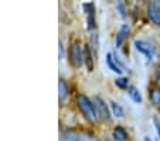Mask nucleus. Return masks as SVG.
Returning a JSON list of instances; mask_svg holds the SVG:
<instances>
[{
	"mask_svg": "<svg viewBox=\"0 0 160 141\" xmlns=\"http://www.w3.org/2000/svg\"><path fill=\"white\" fill-rule=\"evenodd\" d=\"M77 104H78L81 113L84 114V117L89 121V123H95L98 120V114H97V108H95L94 101L89 97L84 94H79L77 97Z\"/></svg>",
	"mask_w": 160,
	"mask_h": 141,
	"instance_id": "obj_1",
	"label": "nucleus"
},
{
	"mask_svg": "<svg viewBox=\"0 0 160 141\" xmlns=\"http://www.w3.org/2000/svg\"><path fill=\"white\" fill-rule=\"evenodd\" d=\"M68 58H70V64L74 67H79L84 62V50L81 49V44L78 41L72 43L68 50Z\"/></svg>",
	"mask_w": 160,
	"mask_h": 141,
	"instance_id": "obj_2",
	"label": "nucleus"
},
{
	"mask_svg": "<svg viewBox=\"0 0 160 141\" xmlns=\"http://www.w3.org/2000/svg\"><path fill=\"white\" fill-rule=\"evenodd\" d=\"M94 104L95 108H97V114H98V118L103 120V121H111V110H109L108 104L105 103V100L101 97H94Z\"/></svg>",
	"mask_w": 160,
	"mask_h": 141,
	"instance_id": "obj_3",
	"label": "nucleus"
},
{
	"mask_svg": "<svg viewBox=\"0 0 160 141\" xmlns=\"http://www.w3.org/2000/svg\"><path fill=\"white\" fill-rule=\"evenodd\" d=\"M61 141H98V140L94 137H89L87 134H81V133L67 131L61 135Z\"/></svg>",
	"mask_w": 160,
	"mask_h": 141,
	"instance_id": "obj_4",
	"label": "nucleus"
},
{
	"mask_svg": "<svg viewBox=\"0 0 160 141\" xmlns=\"http://www.w3.org/2000/svg\"><path fill=\"white\" fill-rule=\"evenodd\" d=\"M148 16L157 27H160V0H157V2H152V3L149 4Z\"/></svg>",
	"mask_w": 160,
	"mask_h": 141,
	"instance_id": "obj_5",
	"label": "nucleus"
},
{
	"mask_svg": "<svg viewBox=\"0 0 160 141\" xmlns=\"http://www.w3.org/2000/svg\"><path fill=\"white\" fill-rule=\"evenodd\" d=\"M135 47H136V50H138V52H140L142 54H145L149 60H152V58L154 57L153 46H152V44H149L148 41H145V40H136V41H135Z\"/></svg>",
	"mask_w": 160,
	"mask_h": 141,
	"instance_id": "obj_6",
	"label": "nucleus"
},
{
	"mask_svg": "<svg viewBox=\"0 0 160 141\" xmlns=\"http://www.w3.org/2000/svg\"><path fill=\"white\" fill-rule=\"evenodd\" d=\"M82 7L88 14V29L92 30V29H95V6L94 3H85Z\"/></svg>",
	"mask_w": 160,
	"mask_h": 141,
	"instance_id": "obj_7",
	"label": "nucleus"
},
{
	"mask_svg": "<svg viewBox=\"0 0 160 141\" xmlns=\"http://www.w3.org/2000/svg\"><path fill=\"white\" fill-rule=\"evenodd\" d=\"M68 93H70V89H68L67 81L64 79H60V81H58V98H60V101L65 100Z\"/></svg>",
	"mask_w": 160,
	"mask_h": 141,
	"instance_id": "obj_8",
	"label": "nucleus"
},
{
	"mask_svg": "<svg viewBox=\"0 0 160 141\" xmlns=\"http://www.w3.org/2000/svg\"><path fill=\"white\" fill-rule=\"evenodd\" d=\"M84 63H85V66H87L88 71L94 70V58H92V54H91L89 46L84 47Z\"/></svg>",
	"mask_w": 160,
	"mask_h": 141,
	"instance_id": "obj_9",
	"label": "nucleus"
},
{
	"mask_svg": "<svg viewBox=\"0 0 160 141\" xmlns=\"http://www.w3.org/2000/svg\"><path fill=\"white\" fill-rule=\"evenodd\" d=\"M106 64H108V67L111 68L113 73L121 74L122 71H123V70H122V68L118 66V63L115 62V58H113V54H112V53H108V54H106Z\"/></svg>",
	"mask_w": 160,
	"mask_h": 141,
	"instance_id": "obj_10",
	"label": "nucleus"
},
{
	"mask_svg": "<svg viewBox=\"0 0 160 141\" xmlns=\"http://www.w3.org/2000/svg\"><path fill=\"white\" fill-rule=\"evenodd\" d=\"M112 138L115 141H126L128 140V133L123 127H116L112 131Z\"/></svg>",
	"mask_w": 160,
	"mask_h": 141,
	"instance_id": "obj_11",
	"label": "nucleus"
},
{
	"mask_svg": "<svg viewBox=\"0 0 160 141\" xmlns=\"http://www.w3.org/2000/svg\"><path fill=\"white\" fill-rule=\"evenodd\" d=\"M129 26L128 24H123L121 27V30H119V33H118V36H116V47H121L122 46V43H123V40H125V37L128 36V33H129Z\"/></svg>",
	"mask_w": 160,
	"mask_h": 141,
	"instance_id": "obj_12",
	"label": "nucleus"
},
{
	"mask_svg": "<svg viewBox=\"0 0 160 141\" xmlns=\"http://www.w3.org/2000/svg\"><path fill=\"white\" fill-rule=\"evenodd\" d=\"M109 107H111V113L113 114L115 117H118V118H122V117H123V114H125L123 108H122L116 101L111 100V101H109Z\"/></svg>",
	"mask_w": 160,
	"mask_h": 141,
	"instance_id": "obj_13",
	"label": "nucleus"
},
{
	"mask_svg": "<svg viewBox=\"0 0 160 141\" xmlns=\"http://www.w3.org/2000/svg\"><path fill=\"white\" fill-rule=\"evenodd\" d=\"M128 93H129L130 98H132L135 103H142V94H140V91L138 89H136L135 86H129V89H128Z\"/></svg>",
	"mask_w": 160,
	"mask_h": 141,
	"instance_id": "obj_14",
	"label": "nucleus"
},
{
	"mask_svg": "<svg viewBox=\"0 0 160 141\" xmlns=\"http://www.w3.org/2000/svg\"><path fill=\"white\" fill-rule=\"evenodd\" d=\"M150 101L153 103V106L156 107H160V89L154 87V89H150Z\"/></svg>",
	"mask_w": 160,
	"mask_h": 141,
	"instance_id": "obj_15",
	"label": "nucleus"
},
{
	"mask_svg": "<svg viewBox=\"0 0 160 141\" xmlns=\"http://www.w3.org/2000/svg\"><path fill=\"white\" fill-rule=\"evenodd\" d=\"M115 84L119 87V89H129V80L126 77H121L115 81Z\"/></svg>",
	"mask_w": 160,
	"mask_h": 141,
	"instance_id": "obj_16",
	"label": "nucleus"
},
{
	"mask_svg": "<svg viewBox=\"0 0 160 141\" xmlns=\"http://www.w3.org/2000/svg\"><path fill=\"white\" fill-rule=\"evenodd\" d=\"M91 41H92V49H95V52H98V34L94 33L91 36Z\"/></svg>",
	"mask_w": 160,
	"mask_h": 141,
	"instance_id": "obj_17",
	"label": "nucleus"
},
{
	"mask_svg": "<svg viewBox=\"0 0 160 141\" xmlns=\"http://www.w3.org/2000/svg\"><path fill=\"white\" fill-rule=\"evenodd\" d=\"M153 123H154V128H156L157 134H159V137H160V120L157 118V117H153Z\"/></svg>",
	"mask_w": 160,
	"mask_h": 141,
	"instance_id": "obj_18",
	"label": "nucleus"
},
{
	"mask_svg": "<svg viewBox=\"0 0 160 141\" xmlns=\"http://www.w3.org/2000/svg\"><path fill=\"white\" fill-rule=\"evenodd\" d=\"M118 9L121 10V14H122V17H125V16H126V14H125V9H123V4H122V3H118Z\"/></svg>",
	"mask_w": 160,
	"mask_h": 141,
	"instance_id": "obj_19",
	"label": "nucleus"
},
{
	"mask_svg": "<svg viewBox=\"0 0 160 141\" xmlns=\"http://www.w3.org/2000/svg\"><path fill=\"white\" fill-rule=\"evenodd\" d=\"M143 141H153V140H152L150 137H145V140H143Z\"/></svg>",
	"mask_w": 160,
	"mask_h": 141,
	"instance_id": "obj_20",
	"label": "nucleus"
}]
</instances>
